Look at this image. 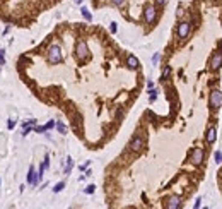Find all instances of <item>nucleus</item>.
<instances>
[{
  "instance_id": "nucleus-27",
  "label": "nucleus",
  "mask_w": 222,
  "mask_h": 209,
  "mask_svg": "<svg viewBox=\"0 0 222 209\" xmlns=\"http://www.w3.org/2000/svg\"><path fill=\"white\" fill-rule=\"evenodd\" d=\"M116 29H118L116 22H111V26H109V31H111V33H116Z\"/></svg>"
},
{
  "instance_id": "nucleus-30",
  "label": "nucleus",
  "mask_w": 222,
  "mask_h": 209,
  "mask_svg": "<svg viewBox=\"0 0 222 209\" xmlns=\"http://www.w3.org/2000/svg\"><path fill=\"white\" fill-rule=\"evenodd\" d=\"M75 2H77V4H82V2H84V0H75Z\"/></svg>"
},
{
  "instance_id": "nucleus-17",
  "label": "nucleus",
  "mask_w": 222,
  "mask_h": 209,
  "mask_svg": "<svg viewBox=\"0 0 222 209\" xmlns=\"http://www.w3.org/2000/svg\"><path fill=\"white\" fill-rule=\"evenodd\" d=\"M63 188H65V182H60V183H57V185L53 187V192H55V194H58V192H62Z\"/></svg>"
},
{
  "instance_id": "nucleus-8",
  "label": "nucleus",
  "mask_w": 222,
  "mask_h": 209,
  "mask_svg": "<svg viewBox=\"0 0 222 209\" xmlns=\"http://www.w3.org/2000/svg\"><path fill=\"white\" fill-rule=\"evenodd\" d=\"M222 67V52H217L210 60V69L212 70H219Z\"/></svg>"
},
{
  "instance_id": "nucleus-2",
  "label": "nucleus",
  "mask_w": 222,
  "mask_h": 209,
  "mask_svg": "<svg viewBox=\"0 0 222 209\" xmlns=\"http://www.w3.org/2000/svg\"><path fill=\"white\" fill-rule=\"evenodd\" d=\"M208 105H210L212 110H219L222 105V93L219 89H214L210 93V100H208Z\"/></svg>"
},
{
  "instance_id": "nucleus-18",
  "label": "nucleus",
  "mask_w": 222,
  "mask_h": 209,
  "mask_svg": "<svg viewBox=\"0 0 222 209\" xmlns=\"http://www.w3.org/2000/svg\"><path fill=\"white\" fill-rule=\"evenodd\" d=\"M169 74H171V67H169V65H166V67H164V70H162V79H168V77H169Z\"/></svg>"
},
{
  "instance_id": "nucleus-23",
  "label": "nucleus",
  "mask_w": 222,
  "mask_h": 209,
  "mask_svg": "<svg viewBox=\"0 0 222 209\" xmlns=\"http://www.w3.org/2000/svg\"><path fill=\"white\" fill-rule=\"evenodd\" d=\"M159 60H161V55L156 53V55L152 57V64H154V65H157V64H159Z\"/></svg>"
},
{
  "instance_id": "nucleus-22",
  "label": "nucleus",
  "mask_w": 222,
  "mask_h": 209,
  "mask_svg": "<svg viewBox=\"0 0 222 209\" xmlns=\"http://www.w3.org/2000/svg\"><path fill=\"white\" fill-rule=\"evenodd\" d=\"M94 190H96L94 185H87V187L84 188V192H85V194H94Z\"/></svg>"
},
{
  "instance_id": "nucleus-1",
  "label": "nucleus",
  "mask_w": 222,
  "mask_h": 209,
  "mask_svg": "<svg viewBox=\"0 0 222 209\" xmlns=\"http://www.w3.org/2000/svg\"><path fill=\"white\" fill-rule=\"evenodd\" d=\"M63 60V55H62V48L58 45H51L48 48V62L50 64H60Z\"/></svg>"
},
{
  "instance_id": "nucleus-14",
  "label": "nucleus",
  "mask_w": 222,
  "mask_h": 209,
  "mask_svg": "<svg viewBox=\"0 0 222 209\" xmlns=\"http://www.w3.org/2000/svg\"><path fill=\"white\" fill-rule=\"evenodd\" d=\"M80 12H82V16H84V19H85V21H92V14L89 12V9L82 7V9H80Z\"/></svg>"
},
{
  "instance_id": "nucleus-10",
  "label": "nucleus",
  "mask_w": 222,
  "mask_h": 209,
  "mask_svg": "<svg viewBox=\"0 0 222 209\" xmlns=\"http://www.w3.org/2000/svg\"><path fill=\"white\" fill-rule=\"evenodd\" d=\"M166 207L180 209L181 207V197H180V195H171V197L168 199V202H166Z\"/></svg>"
},
{
  "instance_id": "nucleus-11",
  "label": "nucleus",
  "mask_w": 222,
  "mask_h": 209,
  "mask_svg": "<svg viewBox=\"0 0 222 209\" xmlns=\"http://www.w3.org/2000/svg\"><path fill=\"white\" fill-rule=\"evenodd\" d=\"M217 139V130L214 129V127H210V129L207 130V134H205V141L208 142V144H214Z\"/></svg>"
},
{
  "instance_id": "nucleus-6",
  "label": "nucleus",
  "mask_w": 222,
  "mask_h": 209,
  "mask_svg": "<svg viewBox=\"0 0 222 209\" xmlns=\"http://www.w3.org/2000/svg\"><path fill=\"white\" fill-rule=\"evenodd\" d=\"M39 180H41L39 173H36L34 172V166H31V168H29V173H27V183L32 185V187H36L38 183H39Z\"/></svg>"
},
{
  "instance_id": "nucleus-25",
  "label": "nucleus",
  "mask_w": 222,
  "mask_h": 209,
  "mask_svg": "<svg viewBox=\"0 0 222 209\" xmlns=\"http://www.w3.org/2000/svg\"><path fill=\"white\" fill-rule=\"evenodd\" d=\"M5 64V57H4V50L0 48V65Z\"/></svg>"
},
{
  "instance_id": "nucleus-26",
  "label": "nucleus",
  "mask_w": 222,
  "mask_h": 209,
  "mask_svg": "<svg viewBox=\"0 0 222 209\" xmlns=\"http://www.w3.org/2000/svg\"><path fill=\"white\" fill-rule=\"evenodd\" d=\"M7 127H9V129H14V127H16V118H11V120H9V125H7Z\"/></svg>"
},
{
  "instance_id": "nucleus-15",
  "label": "nucleus",
  "mask_w": 222,
  "mask_h": 209,
  "mask_svg": "<svg viewBox=\"0 0 222 209\" xmlns=\"http://www.w3.org/2000/svg\"><path fill=\"white\" fill-rule=\"evenodd\" d=\"M55 127H57V130H58L60 134H67V127H65V123L57 122V123H55Z\"/></svg>"
},
{
  "instance_id": "nucleus-3",
  "label": "nucleus",
  "mask_w": 222,
  "mask_h": 209,
  "mask_svg": "<svg viewBox=\"0 0 222 209\" xmlns=\"http://www.w3.org/2000/svg\"><path fill=\"white\" fill-rule=\"evenodd\" d=\"M143 19H145V22L147 24H152V22H156V19H157V11H156V7L154 5H145V9H143Z\"/></svg>"
},
{
  "instance_id": "nucleus-9",
  "label": "nucleus",
  "mask_w": 222,
  "mask_h": 209,
  "mask_svg": "<svg viewBox=\"0 0 222 209\" xmlns=\"http://www.w3.org/2000/svg\"><path fill=\"white\" fill-rule=\"evenodd\" d=\"M188 34H190V22H186V21L180 22V24H178V36L183 40V38H186Z\"/></svg>"
},
{
  "instance_id": "nucleus-29",
  "label": "nucleus",
  "mask_w": 222,
  "mask_h": 209,
  "mask_svg": "<svg viewBox=\"0 0 222 209\" xmlns=\"http://www.w3.org/2000/svg\"><path fill=\"white\" fill-rule=\"evenodd\" d=\"M154 2H156V4H157V5H164V4H166V2H168V0H154Z\"/></svg>"
},
{
  "instance_id": "nucleus-20",
  "label": "nucleus",
  "mask_w": 222,
  "mask_h": 209,
  "mask_svg": "<svg viewBox=\"0 0 222 209\" xmlns=\"http://www.w3.org/2000/svg\"><path fill=\"white\" fill-rule=\"evenodd\" d=\"M214 160H215V163H222V153L220 151H217L215 154H214Z\"/></svg>"
},
{
  "instance_id": "nucleus-21",
  "label": "nucleus",
  "mask_w": 222,
  "mask_h": 209,
  "mask_svg": "<svg viewBox=\"0 0 222 209\" xmlns=\"http://www.w3.org/2000/svg\"><path fill=\"white\" fill-rule=\"evenodd\" d=\"M149 93H150V103H154L156 101V98H157V91H154L152 87H150V91Z\"/></svg>"
},
{
  "instance_id": "nucleus-19",
  "label": "nucleus",
  "mask_w": 222,
  "mask_h": 209,
  "mask_svg": "<svg viewBox=\"0 0 222 209\" xmlns=\"http://www.w3.org/2000/svg\"><path fill=\"white\" fill-rule=\"evenodd\" d=\"M21 125L22 127H34V125H36V120H26V122H22Z\"/></svg>"
},
{
  "instance_id": "nucleus-5",
  "label": "nucleus",
  "mask_w": 222,
  "mask_h": 209,
  "mask_svg": "<svg viewBox=\"0 0 222 209\" xmlns=\"http://www.w3.org/2000/svg\"><path fill=\"white\" fill-rule=\"evenodd\" d=\"M203 156H205L203 149H202V147H195V149L191 151V154H190V161L193 163V165H200L202 161H203Z\"/></svg>"
},
{
  "instance_id": "nucleus-24",
  "label": "nucleus",
  "mask_w": 222,
  "mask_h": 209,
  "mask_svg": "<svg viewBox=\"0 0 222 209\" xmlns=\"http://www.w3.org/2000/svg\"><path fill=\"white\" fill-rule=\"evenodd\" d=\"M53 127H55V120H50V122H48L46 125H45V129H46V130L53 129Z\"/></svg>"
},
{
  "instance_id": "nucleus-28",
  "label": "nucleus",
  "mask_w": 222,
  "mask_h": 209,
  "mask_svg": "<svg viewBox=\"0 0 222 209\" xmlns=\"http://www.w3.org/2000/svg\"><path fill=\"white\" fill-rule=\"evenodd\" d=\"M111 2H113L115 5H123V4H125L127 0H111Z\"/></svg>"
},
{
  "instance_id": "nucleus-7",
  "label": "nucleus",
  "mask_w": 222,
  "mask_h": 209,
  "mask_svg": "<svg viewBox=\"0 0 222 209\" xmlns=\"http://www.w3.org/2000/svg\"><path fill=\"white\" fill-rule=\"evenodd\" d=\"M132 151H135V153H138V151H142L143 147V139L140 137V135H135L132 139V142H130V146H128Z\"/></svg>"
},
{
  "instance_id": "nucleus-16",
  "label": "nucleus",
  "mask_w": 222,
  "mask_h": 209,
  "mask_svg": "<svg viewBox=\"0 0 222 209\" xmlns=\"http://www.w3.org/2000/svg\"><path fill=\"white\" fill-rule=\"evenodd\" d=\"M72 166H74V161H72V158H67V165H65V168H63V172L69 175L70 173V170H72Z\"/></svg>"
},
{
  "instance_id": "nucleus-4",
  "label": "nucleus",
  "mask_w": 222,
  "mask_h": 209,
  "mask_svg": "<svg viewBox=\"0 0 222 209\" xmlns=\"http://www.w3.org/2000/svg\"><path fill=\"white\" fill-rule=\"evenodd\" d=\"M75 55H77L79 60H85L89 57V46H87L85 41H79V43L75 45Z\"/></svg>"
},
{
  "instance_id": "nucleus-13",
  "label": "nucleus",
  "mask_w": 222,
  "mask_h": 209,
  "mask_svg": "<svg viewBox=\"0 0 222 209\" xmlns=\"http://www.w3.org/2000/svg\"><path fill=\"white\" fill-rule=\"evenodd\" d=\"M48 166H50V158H48V156H46V158H45V161H43V163H41V166H39V172H38V173H39V177H41V178H43V173L46 172V168H48Z\"/></svg>"
},
{
  "instance_id": "nucleus-12",
  "label": "nucleus",
  "mask_w": 222,
  "mask_h": 209,
  "mask_svg": "<svg viewBox=\"0 0 222 209\" xmlns=\"http://www.w3.org/2000/svg\"><path fill=\"white\" fill-rule=\"evenodd\" d=\"M127 65L130 67V69H138V60H137V57H133V55H128Z\"/></svg>"
}]
</instances>
